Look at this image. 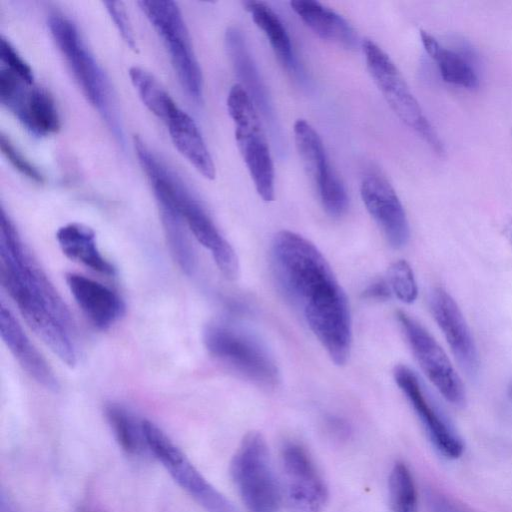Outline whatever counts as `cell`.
<instances>
[{"instance_id":"2e32d148","label":"cell","mask_w":512,"mask_h":512,"mask_svg":"<svg viewBox=\"0 0 512 512\" xmlns=\"http://www.w3.org/2000/svg\"><path fill=\"white\" fill-rule=\"evenodd\" d=\"M361 199L370 216L393 248L409 241L410 228L404 207L389 181L379 174L367 175L360 186Z\"/></svg>"},{"instance_id":"603a6c76","label":"cell","mask_w":512,"mask_h":512,"mask_svg":"<svg viewBox=\"0 0 512 512\" xmlns=\"http://www.w3.org/2000/svg\"><path fill=\"white\" fill-rule=\"evenodd\" d=\"M244 6L255 25L268 39L281 65L288 73L299 76L301 73L299 64L288 32L279 16L267 3L262 1H246Z\"/></svg>"},{"instance_id":"8d00e7d4","label":"cell","mask_w":512,"mask_h":512,"mask_svg":"<svg viewBox=\"0 0 512 512\" xmlns=\"http://www.w3.org/2000/svg\"><path fill=\"white\" fill-rule=\"evenodd\" d=\"M77 512H92V511L87 508L82 507Z\"/></svg>"},{"instance_id":"52a82bcc","label":"cell","mask_w":512,"mask_h":512,"mask_svg":"<svg viewBox=\"0 0 512 512\" xmlns=\"http://www.w3.org/2000/svg\"><path fill=\"white\" fill-rule=\"evenodd\" d=\"M231 476L249 512H281V484L259 432L251 431L242 439L231 462Z\"/></svg>"},{"instance_id":"ac0fdd59","label":"cell","mask_w":512,"mask_h":512,"mask_svg":"<svg viewBox=\"0 0 512 512\" xmlns=\"http://www.w3.org/2000/svg\"><path fill=\"white\" fill-rule=\"evenodd\" d=\"M67 286L85 317L100 330H107L125 313V303L110 287L75 272L65 276Z\"/></svg>"},{"instance_id":"9a60e30c","label":"cell","mask_w":512,"mask_h":512,"mask_svg":"<svg viewBox=\"0 0 512 512\" xmlns=\"http://www.w3.org/2000/svg\"><path fill=\"white\" fill-rule=\"evenodd\" d=\"M429 306L460 368L468 377H477L479 353L457 302L444 288L436 287L430 293Z\"/></svg>"},{"instance_id":"1f68e13d","label":"cell","mask_w":512,"mask_h":512,"mask_svg":"<svg viewBox=\"0 0 512 512\" xmlns=\"http://www.w3.org/2000/svg\"><path fill=\"white\" fill-rule=\"evenodd\" d=\"M1 151L12 166L25 177L37 182L44 181L43 175L32 165L4 135L1 136Z\"/></svg>"},{"instance_id":"8992f818","label":"cell","mask_w":512,"mask_h":512,"mask_svg":"<svg viewBox=\"0 0 512 512\" xmlns=\"http://www.w3.org/2000/svg\"><path fill=\"white\" fill-rule=\"evenodd\" d=\"M361 47L368 72L394 114L434 153L443 156L442 140L393 60L371 39H364Z\"/></svg>"},{"instance_id":"7c38bea8","label":"cell","mask_w":512,"mask_h":512,"mask_svg":"<svg viewBox=\"0 0 512 512\" xmlns=\"http://www.w3.org/2000/svg\"><path fill=\"white\" fill-rule=\"evenodd\" d=\"M397 320L429 381L449 403L462 406L466 399L464 386L441 346L418 321L405 312L398 311Z\"/></svg>"},{"instance_id":"74e56055","label":"cell","mask_w":512,"mask_h":512,"mask_svg":"<svg viewBox=\"0 0 512 512\" xmlns=\"http://www.w3.org/2000/svg\"><path fill=\"white\" fill-rule=\"evenodd\" d=\"M509 395H510V397L512 398V383H511V384H510V386H509Z\"/></svg>"},{"instance_id":"d590c367","label":"cell","mask_w":512,"mask_h":512,"mask_svg":"<svg viewBox=\"0 0 512 512\" xmlns=\"http://www.w3.org/2000/svg\"><path fill=\"white\" fill-rule=\"evenodd\" d=\"M506 235H507L508 239L510 240V242L512 243V220L506 227Z\"/></svg>"},{"instance_id":"e575fe53","label":"cell","mask_w":512,"mask_h":512,"mask_svg":"<svg viewBox=\"0 0 512 512\" xmlns=\"http://www.w3.org/2000/svg\"><path fill=\"white\" fill-rule=\"evenodd\" d=\"M1 511L2 512H17L13 503L9 499V497H6L4 492L1 493Z\"/></svg>"},{"instance_id":"83f0119b","label":"cell","mask_w":512,"mask_h":512,"mask_svg":"<svg viewBox=\"0 0 512 512\" xmlns=\"http://www.w3.org/2000/svg\"><path fill=\"white\" fill-rule=\"evenodd\" d=\"M391 512H417V490L413 475L403 462H396L389 475Z\"/></svg>"},{"instance_id":"836d02e7","label":"cell","mask_w":512,"mask_h":512,"mask_svg":"<svg viewBox=\"0 0 512 512\" xmlns=\"http://www.w3.org/2000/svg\"><path fill=\"white\" fill-rule=\"evenodd\" d=\"M392 291L387 280L377 279L369 284L363 291V297L372 300H387Z\"/></svg>"},{"instance_id":"f546056e","label":"cell","mask_w":512,"mask_h":512,"mask_svg":"<svg viewBox=\"0 0 512 512\" xmlns=\"http://www.w3.org/2000/svg\"><path fill=\"white\" fill-rule=\"evenodd\" d=\"M0 58L4 65L3 67L18 75L29 85H34L32 68L4 37H1L0 41Z\"/></svg>"},{"instance_id":"f1b7e54d","label":"cell","mask_w":512,"mask_h":512,"mask_svg":"<svg viewBox=\"0 0 512 512\" xmlns=\"http://www.w3.org/2000/svg\"><path fill=\"white\" fill-rule=\"evenodd\" d=\"M387 282L392 293L406 304L413 303L418 296V287L410 264L406 260L393 262L387 270Z\"/></svg>"},{"instance_id":"8fae6325","label":"cell","mask_w":512,"mask_h":512,"mask_svg":"<svg viewBox=\"0 0 512 512\" xmlns=\"http://www.w3.org/2000/svg\"><path fill=\"white\" fill-rule=\"evenodd\" d=\"M293 132L301 163L315 186L323 209L333 218L341 217L348 208L347 192L329 162L319 134L304 119L294 123Z\"/></svg>"},{"instance_id":"d6986e66","label":"cell","mask_w":512,"mask_h":512,"mask_svg":"<svg viewBox=\"0 0 512 512\" xmlns=\"http://www.w3.org/2000/svg\"><path fill=\"white\" fill-rule=\"evenodd\" d=\"M0 333L14 358L38 384L50 391H57L59 383L52 368L30 341L13 313L1 303Z\"/></svg>"},{"instance_id":"d6a6232c","label":"cell","mask_w":512,"mask_h":512,"mask_svg":"<svg viewBox=\"0 0 512 512\" xmlns=\"http://www.w3.org/2000/svg\"><path fill=\"white\" fill-rule=\"evenodd\" d=\"M426 502L429 512H476L457 499L435 490L426 493Z\"/></svg>"},{"instance_id":"4fadbf2b","label":"cell","mask_w":512,"mask_h":512,"mask_svg":"<svg viewBox=\"0 0 512 512\" xmlns=\"http://www.w3.org/2000/svg\"><path fill=\"white\" fill-rule=\"evenodd\" d=\"M0 101L35 135L45 136L60 129V116L52 96L5 67L0 69Z\"/></svg>"},{"instance_id":"4316f807","label":"cell","mask_w":512,"mask_h":512,"mask_svg":"<svg viewBox=\"0 0 512 512\" xmlns=\"http://www.w3.org/2000/svg\"><path fill=\"white\" fill-rule=\"evenodd\" d=\"M129 77L143 104L158 118L166 122L179 108L153 75L143 68L131 67Z\"/></svg>"},{"instance_id":"277c9868","label":"cell","mask_w":512,"mask_h":512,"mask_svg":"<svg viewBox=\"0 0 512 512\" xmlns=\"http://www.w3.org/2000/svg\"><path fill=\"white\" fill-rule=\"evenodd\" d=\"M203 342L217 362L239 376L264 388L277 386L280 380L277 365L266 347L251 334L214 322L205 327Z\"/></svg>"},{"instance_id":"484cf974","label":"cell","mask_w":512,"mask_h":512,"mask_svg":"<svg viewBox=\"0 0 512 512\" xmlns=\"http://www.w3.org/2000/svg\"><path fill=\"white\" fill-rule=\"evenodd\" d=\"M164 233L170 252L180 269L192 275L197 267V257L186 231V223L175 210L159 207Z\"/></svg>"},{"instance_id":"7a4b0ae2","label":"cell","mask_w":512,"mask_h":512,"mask_svg":"<svg viewBox=\"0 0 512 512\" xmlns=\"http://www.w3.org/2000/svg\"><path fill=\"white\" fill-rule=\"evenodd\" d=\"M0 278L30 328L63 363L74 367L78 350L71 314L4 209L0 217Z\"/></svg>"},{"instance_id":"ffe728a7","label":"cell","mask_w":512,"mask_h":512,"mask_svg":"<svg viewBox=\"0 0 512 512\" xmlns=\"http://www.w3.org/2000/svg\"><path fill=\"white\" fill-rule=\"evenodd\" d=\"M292 10L318 37L330 43L353 50L359 38L352 25L337 12L314 0H293Z\"/></svg>"},{"instance_id":"5b68a950","label":"cell","mask_w":512,"mask_h":512,"mask_svg":"<svg viewBox=\"0 0 512 512\" xmlns=\"http://www.w3.org/2000/svg\"><path fill=\"white\" fill-rule=\"evenodd\" d=\"M227 110L234 123L238 150L258 195L270 202L275 198L274 164L260 113L245 89L234 84L227 96Z\"/></svg>"},{"instance_id":"9c48e42d","label":"cell","mask_w":512,"mask_h":512,"mask_svg":"<svg viewBox=\"0 0 512 512\" xmlns=\"http://www.w3.org/2000/svg\"><path fill=\"white\" fill-rule=\"evenodd\" d=\"M142 424L148 452L197 504L206 512H240L204 478L159 426L147 419H143Z\"/></svg>"},{"instance_id":"3957f363","label":"cell","mask_w":512,"mask_h":512,"mask_svg":"<svg viewBox=\"0 0 512 512\" xmlns=\"http://www.w3.org/2000/svg\"><path fill=\"white\" fill-rule=\"evenodd\" d=\"M51 35L83 94L119 139L121 126L115 112L109 82L87 48L76 25L59 13L48 19Z\"/></svg>"},{"instance_id":"d4e9b609","label":"cell","mask_w":512,"mask_h":512,"mask_svg":"<svg viewBox=\"0 0 512 512\" xmlns=\"http://www.w3.org/2000/svg\"><path fill=\"white\" fill-rule=\"evenodd\" d=\"M105 417L119 447L129 456L138 457L149 453L143 430V419L118 403L105 406Z\"/></svg>"},{"instance_id":"5bb4252c","label":"cell","mask_w":512,"mask_h":512,"mask_svg":"<svg viewBox=\"0 0 512 512\" xmlns=\"http://www.w3.org/2000/svg\"><path fill=\"white\" fill-rule=\"evenodd\" d=\"M393 374L436 450L448 459L460 457L464 450L462 439L428 398L416 374L405 365H397Z\"/></svg>"},{"instance_id":"30bf717a","label":"cell","mask_w":512,"mask_h":512,"mask_svg":"<svg viewBox=\"0 0 512 512\" xmlns=\"http://www.w3.org/2000/svg\"><path fill=\"white\" fill-rule=\"evenodd\" d=\"M280 460L283 502L289 512H323L328 488L305 447L295 441L285 442Z\"/></svg>"},{"instance_id":"ba28073f","label":"cell","mask_w":512,"mask_h":512,"mask_svg":"<svg viewBox=\"0 0 512 512\" xmlns=\"http://www.w3.org/2000/svg\"><path fill=\"white\" fill-rule=\"evenodd\" d=\"M138 5L168 49L172 65L182 87L195 103L201 104L203 99L202 72L177 3L169 0H142L138 2Z\"/></svg>"},{"instance_id":"7402d4cb","label":"cell","mask_w":512,"mask_h":512,"mask_svg":"<svg viewBox=\"0 0 512 512\" xmlns=\"http://www.w3.org/2000/svg\"><path fill=\"white\" fill-rule=\"evenodd\" d=\"M56 240L63 254L91 270L106 276H114L116 269L98 248L95 232L80 223H68L56 232Z\"/></svg>"},{"instance_id":"4dcf8cb0","label":"cell","mask_w":512,"mask_h":512,"mask_svg":"<svg viewBox=\"0 0 512 512\" xmlns=\"http://www.w3.org/2000/svg\"><path fill=\"white\" fill-rule=\"evenodd\" d=\"M104 5L124 42L131 50L138 52L133 28L123 2L106 1Z\"/></svg>"},{"instance_id":"cb8c5ba5","label":"cell","mask_w":512,"mask_h":512,"mask_svg":"<svg viewBox=\"0 0 512 512\" xmlns=\"http://www.w3.org/2000/svg\"><path fill=\"white\" fill-rule=\"evenodd\" d=\"M420 39L425 51L436 63L445 82L469 90L479 86V78L464 56L444 47L427 31L420 30Z\"/></svg>"},{"instance_id":"e0dca14e","label":"cell","mask_w":512,"mask_h":512,"mask_svg":"<svg viewBox=\"0 0 512 512\" xmlns=\"http://www.w3.org/2000/svg\"><path fill=\"white\" fill-rule=\"evenodd\" d=\"M225 47L236 77L240 80L239 84L270 126L273 136L280 137L271 98L240 29L235 26L227 28Z\"/></svg>"},{"instance_id":"44dd1931","label":"cell","mask_w":512,"mask_h":512,"mask_svg":"<svg viewBox=\"0 0 512 512\" xmlns=\"http://www.w3.org/2000/svg\"><path fill=\"white\" fill-rule=\"evenodd\" d=\"M178 152L206 179L213 180L215 165L195 121L178 108L165 122Z\"/></svg>"},{"instance_id":"6da1fadb","label":"cell","mask_w":512,"mask_h":512,"mask_svg":"<svg viewBox=\"0 0 512 512\" xmlns=\"http://www.w3.org/2000/svg\"><path fill=\"white\" fill-rule=\"evenodd\" d=\"M272 268L285 298L338 366L351 351L352 323L345 291L318 248L305 237L279 231L271 245Z\"/></svg>"}]
</instances>
